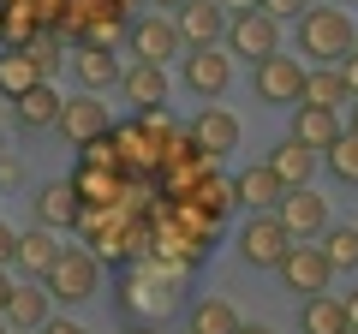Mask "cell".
Instances as JSON below:
<instances>
[{
	"instance_id": "f546056e",
	"label": "cell",
	"mask_w": 358,
	"mask_h": 334,
	"mask_svg": "<svg viewBox=\"0 0 358 334\" xmlns=\"http://www.w3.org/2000/svg\"><path fill=\"white\" fill-rule=\"evenodd\" d=\"M0 36H6V48H30V36H36V13H30V0H13V6L0 13Z\"/></svg>"
},
{
	"instance_id": "836d02e7",
	"label": "cell",
	"mask_w": 358,
	"mask_h": 334,
	"mask_svg": "<svg viewBox=\"0 0 358 334\" xmlns=\"http://www.w3.org/2000/svg\"><path fill=\"white\" fill-rule=\"evenodd\" d=\"M334 72H341V84H346V102H358V48L346 54V60L334 66Z\"/></svg>"
},
{
	"instance_id": "83f0119b",
	"label": "cell",
	"mask_w": 358,
	"mask_h": 334,
	"mask_svg": "<svg viewBox=\"0 0 358 334\" xmlns=\"http://www.w3.org/2000/svg\"><path fill=\"white\" fill-rule=\"evenodd\" d=\"M185 334H239V310H233L227 305V298H197V305H192V328H185Z\"/></svg>"
},
{
	"instance_id": "ac0fdd59",
	"label": "cell",
	"mask_w": 358,
	"mask_h": 334,
	"mask_svg": "<svg viewBox=\"0 0 358 334\" xmlns=\"http://www.w3.org/2000/svg\"><path fill=\"white\" fill-rule=\"evenodd\" d=\"M78 197H72V185L66 180H54V185H42L36 191V221H42V233H66V227H78Z\"/></svg>"
},
{
	"instance_id": "ee69618b",
	"label": "cell",
	"mask_w": 358,
	"mask_h": 334,
	"mask_svg": "<svg viewBox=\"0 0 358 334\" xmlns=\"http://www.w3.org/2000/svg\"><path fill=\"white\" fill-rule=\"evenodd\" d=\"M0 334H6V322H0Z\"/></svg>"
},
{
	"instance_id": "e575fe53",
	"label": "cell",
	"mask_w": 358,
	"mask_h": 334,
	"mask_svg": "<svg viewBox=\"0 0 358 334\" xmlns=\"http://www.w3.org/2000/svg\"><path fill=\"white\" fill-rule=\"evenodd\" d=\"M36 334H84V328H78V322L72 317H48V322H42V328Z\"/></svg>"
},
{
	"instance_id": "4fadbf2b",
	"label": "cell",
	"mask_w": 358,
	"mask_h": 334,
	"mask_svg": "<svg viewBox=\"0 0 358 334\" xmlns=\"http://www.w3.org/2000/svg\"><path fill=\"white\" fill-rule=\"evenodd\" d=\"M66 185H72L78 209H114L126 197V173H114V167H78Z\"/></svg>"
},
{
	"instance_id": "f6af8a7d",
	"label": "cell",
	"mask_w": 358,
	"mask_h": 334,
	"mask_svg": "<svg viewBox=\"0 0 358 334\" xmlns=\"http://www.w3.org/2000/svg\"><path fill=\"white\" fill-rule=\"evenodd\" d=\"M346 334H352V328H346Z\"/></svg>"
},
{
	"instance_id": "8fae6325",
	"label": "cell",
	"mask_w": 358,
	"mask_h": 334,
	"mask_svg": "<svg viewBox=\"0 0 358 334\" xmlns=\"http://www.w3.org/2000/svg\"><path fill=\"white\" fill-rule=\"evenodd\" d=\"M173 30H179L185 48H215V36L227 30V13H221L215 0H185L173 13Z\"/></svg>"
},
{
	"instance_id": "44dd1931",
	"label": "cell",
	"mask_w": 358,
	"mask_h": 334,
	"mask_svg": "<svg viewBox=\"0 0 358 334\" xmlns=\"http://www.w3.org/2000/svg\"><path fill=\"white\" fill-rule=\"evenodd\" d=\"M72 66H78V78H84V90L120 84V54H114V48H102V42H78Z\"/></svg>"
},
{
	"instance_id": "7a4b0ae2",
	"label": "cell",
	"mask_w": 358,
	"mask_h": 334,
	"mask_svg": "<svg viewBox=\"0 0 358 334\" xmlns=\"http://www.w3.org/2000/svg\"><path fill=\"white\" fill-rule=\"evenodd\" d=\"M185 305V293H179V275H167V269H131L126 275V298H120V310L126 317H143L138 328H155L150 317H167V310H179Z\"/></svg>"
},
{
	"instance_id": "7402d4cb",
	"label": "cell",
	"mask_w": 358,
	"mask_h": 334,
	"mask_svg": "<svg viewBox=\"0 0 358 334\" xmlns=\"http://www.w3.org/2000/svg\"><path fill=\"white\" fill-rule=\"evenodd\" d=\"M120 90L138 102V114H150V108L167 102V72L162 66H126V72H120Z\"/></svg>"
},
{
	"instance_id": "3957f363",
	"label": "cell",
	"mask_w": 358,
	"mask_h": 334,
	"mask_svg": "<svg viewBox=\"0 0 358 334\" xmlns=\"http://www.w3.org/2000/svg\"><path fill=\"white\" fill-rule=\"evenodd\" d=\"M42 293L60 298V305H84V298H96V286H102V263H96V251H78V245H60V257H54V269L42 275Z\"/></svg>"
},
{
	"instance_id": "d590c367",
	"label": "cell",
	"mask_w": 358,
	"mask_h": 334,
	"mask_svg": "<svg viewBox=\"0 0 358 334\" xmlns=\"http://www.w3.org/2000/svg\"><path fill=\"white\" fill-rule=\"evenodd\" d=\"M13 239H18V233L6 227V221H0V269H6V263H13Z\"/></svg>"
},
{
	"instance_id": "4dcf8cb0",
	"label": "cell",
	"mask_w": 358,
	"mask_h": 334,
	"mask_svg": "<svg viewBox=\"0 0 358 334\" xmlns=\"http://www.w3.org/2000/svg\"><path fill=\"white\" fill-rule=\"evenodd\" d=\"M322 161H329V173L334 180H346V185H358V138L352 131H341V138L322 150Z\"/></svg>"
},
{
	"instance_id": "d6986e66",
	"label": "cell",
	"mask_w": 358,
	"mask_h": 334,
	"mask_svg": "<svg viewBox=\"0 0 358 334\" xmlns=\"http://www.w3.org/2000/svg\"><path fill=\"white\" fill-rule=\"evenodd\" d=\"M341 131H346L341 114H322V108H293V143H305L310 155H322Z\"/></svg>"
},
{
	"instance_id": "1f68e13d",
	"label": "cell",
	"mask_w": 358,
	"mask_h": 334,
	"mask_svg": "<svg viewBox=\"0 0 358 334\" xmlns=\"http://www.w3.org/2000/svg\"><path fill=\"white\" fill-rule=\"evenodd\" d=\"M78 167H114V173H120V150H114V138L84 143V161H78Z\"/></svg>"
},
{
	"instance_id": "ba28073f",
	"label": "cell",
	"mask_w": 358,
	"mask_h": 334,
	"mask_svg": "<svg viewBox=\"0 0 358 334\" xmlns=\"http://www.w3.org/2000/svg\"><path fill=\"white\" fill-rule=\"evenodd\" d=\"M54 131H60V138H72V150H84V143L108 138V131H114V119H108V108L96 102V96H72V102H60Z\"/></svg>"
},
{
	"instance_id": "60d3db41",
	"label": "cell",
	"mask_w": 358,
	"mask_h": 334,
	"mask_svg": "<svg viewBox=\"0 0 358 334\" xmlns=\"http://www.w3.org/2000/svg\"><path fill=\"white\" fill-rule=\"evenodd\" d=\"M352 138H358V102H352Z\"/></svg>"
},
{
	"instance_id": "8992f818",
	"label": "cell",
	"mask_w": 358,
	"mask_h": 334,
	"mask_svg": "<svg viewBox=\"0 0 358 334\" xmlns=\"http://www.w3.org/2000/svg\"><path fill=\"white\" fill-rule=\"evenodd\" d=\"M227 42H233V54H239V60L263 66L268 54H281V24H275L268 13H233Z\"/></svg>"
},
{
	"instance_id": "5b68a950",
	"label": "cell",
	"mask_w": 358,
	"mask_h": 334,
	"mask_svg": "<svg viewBox=\"0 0 358 334\" xmlns=\"http://www.w3.org/2000/svg\"><path fill=\"white\" fill-rule=\"evenodd\" d=\"M287 251H293V239H287V227L275 215H251L239 227V257L251 263V269H281Z\"/></svg>"
},
{
	"instance_id": "9c48e42d",
	"label": "cell",
	"mask_w": 358,
	"mask_h": 334,
	"mask_svg": "<svg viewBox=\"0 0 358 334\" xmlns=\"http://www.w3.org/2000/svg\"><path fill=\"white\" fill-rule=\"evenodd\" d=\"M281 281L293 286V293L317 298V293H329L334 269H329V257H322L317 245H293V251H287V257H281Z\"/></svg>"
},
{
	"instance_id": "7c38bea8",
	"label": "cell",
	"mask_w": 358,
	"mask_h": 334,
	"mask_svg": "<svg viewBox=\"0 0 358 334\" xmlns=\"http://www.w3.org/2000/svg\"><path fill=\"white\" fill-rule=\"evenodd\" d=\"M179 48H185V42H179V30H173L167 13L131 24V54H138V66H167V54H179Z\"/></svg>"
},
{
	"instance_id": "9a60e30c",
	"label": "cell",
	"mask_w": 358,
	"mask_h": 334,
	"mask_svg": "<svg viewBox=\"0 0 358 334\" xmlns=\"http://www.w3.org/2000/svg\"><path fill=\"white\" fill-rule=\"evenodd\" d=\"M185 84L197 96H221L233 84V54H215V48H192L185 54Z\"/></svg>"
},
{
	"instance_id": "2e32d148",
	"label": "cell",
	"mask_w": 358,
	"mask_h": 334,
	"mask_svg": "<svg viewBox=\"0 0 358 334\" xmlns=\"http://www.w3.org/2000/svg\"><path fill=\"white\" fill-rule=\"evenodd\" d=\"M263 167L275 173V180H281V191H305V185H310V173H317V155H310L305 143H293V138H287V143H275V155H268Z\"/></svg>"
},
{
	"instance_id": "ab89813d",
	"label": "cell",
	"mask_w": 358,
	"mask_h": 334,
	"mask_svg": "<svg viewBox=\"0 0 358 334\" xmlns=\"http://www.w3.org/2000/svg\"><path fill=\"white\" fill-rule=\"evenodd\" d=\"M239 334H275V328H263V322H239Z\"/></svg>"
},
{
	"instance_id": "603a6c76",
	"label": "cell",
	"mask_w": 358,
	"mask_h": 334,
	"mask_svg": "<svg viewBox=\"0 0 358 334\" xmlns=\"http://www.w3.org/2000/svg\"><path fill=\"white\" fill-rule=\"evenodd\" d=\"M299 108H322V114H341L346 108V84L334 66H310L305 72V96H299Z\"/></svg>"
},
{
	"instance_id": "6da1fadb",
	"label": "cell",
	"mask_w": 358,
	"mask_h": 334,
	"mask_svg": "<svg viewBox=\"0 0 358 334\" xmlns=\"http://www.w3.org/2000/svg\"><path fill=\"white\" fill-rule=\"evenodd\" d=\"M358 48V30L341 6H305L299 13V54H310V66H341Z\"/></svg>"
},
{
	"instance_id": "d6a6232c",
	"label": "cell",
	"mask_w": 358,
	"mask_h": 334,
	"mask_svg": "<svg viewBox=\"0 0 358 334\" xmlns=\"http://www.w3.org/2000/svg\"><path fill=\"white\" fill-rule=\"evenodd\" d=\"M305 6H310V0H263L257 13H268V18H275V24H281V18H299V13H305Z\"/></svg>"
},
{
	"instance_id": "5bb4252c",
	"label": "cell",
	"mask_w": 358,
	"mask_h": 334,
	"mask_svg": "<svg viewBox=\"0 0 358 334\" xmlns=\"http://www.w3.org/2000/svg\"><path fill=\"white\" fill-rule=\"evenodd\" d=\"M233 203H245L251 209V215H275V203H281V180H275V173H268V167H245V173H233Z\"/></svg>"
},
{
	"instance_id": "e0dca14e",
	"label": "cell",
	"mask_w": 358,
	"mask_h": 334,
	"mask_svg": "<svg viewBox=\"0 0 358 334\" xmlns=\"http://www.w3.org/2000/svg\"><path fill=\"white\" fill-rule=\"evenodd\" d=\"M0 322H6V334H13V328L36 334L42 322H48V293H42V286H18V281H13V293H6V310H0Z\"/></svg>"
},
{
	"instance_id": "f1b7e54d",
	"label": "cell",
	"mask_w": 358,
	"mask_h": 334,
	"mask_svg": "<svg viewBox=\"0 0 358 334\" xmlns=\"http://www.w3.org/2000/svg\"><path fill=\"white\" fill-rule=\"evenodd\" d=\"M317 251L329 257V269H334V275H341V269H358V227H329Z\"/></svg>"
},
{
	"instance_id": "484cf974",
	"label": "cell",
	"mask_w": 358,
	"mask_h": 334,
	"mask_svg": "<svg viewBox=\"0 0 358 334\" xmlns=\"http://www.w3.org/2000/svg\"><path fill=\"white\" fill-rule=\"evenodd\" d=\"M54 257H60V245H54V233H42V227H30V233L13 239V263H24L30 275H48Z\"/></svg>"
},
{
	"instance_id": "30bf717a",
	"label": "cell",
	"mask_w": 358,
	"mask_h": 334,
	"mask_svg": "<svg viewBox=\"0 0 358 334\" xmlns=\"http://www.w3.org/2000/svg\"><path fill=\"white\" fill-rule=\"evenodd\" d=\"M239 138H245V131H239V119H233L227 108H203V114L192 119V138H185V143L203 150L209 161H221L227 150H239Z\"/></svg>"
},
{
	"instance_id": "52a82bcc",
	"label": "cell",
	"mask_w": 358,
	"mask_h": 334,
	"mask_svg": "<svg viewBox=\"0 0 358 334\" xmlns=\"http://www.w3.org/2000/svg\"><path fill=\"white\" fill-rule=\"evenodd\" d=\"M275 221L287 227V239H317V233H329V197H317V185L287 191L275 203Z\"/></svg>"
},
{
	"instance_id": "7bdbcfd3",
	"label": "cell",
	"mask_w": 358,
	"mask_h": 334,
	"mask_svg": "<svg viewBox=\"0 0 358 334\" xmlns=\"http://www.w3.org/2000/svg\"><path fill=\"white\" fill-rule=\"evenodd\" d=\"M131 334H162V328H131Z\"/></svg>"
},
{
	"instance_id": "f35d334b",
	"label": "cell",
	"mask_w": 358,
	"mask_h": 334,
	"mask_svg": "<svg viewBox=\"0 0 358 334\" xmlns=\"http://www.w3.org/2000/svg\"><path fill=\"white\" fill-rule=\"evenodd\" d=\"M6 293H13V275L0 269V310H6Z\"/></svg>"
},
{
	"instance_id": "4316f807",
	"label": "cell",
	"mask_w": 358,
	"mask_h": 334,
	"mask_svg": "<svg viewBox=\"0 0 358 334\" xmlns=\"http://www.w3.org/2000/svg\"><path fill=\"white\" fill-rule=\"evenodd\" d=\"M60 102H66V96L54 90V84H36V90L18 96V119H24L30 131H48L54 119H60Z\"/></svg>"
},
{
	"instance_id": "b9f144b4",
	"label": "cell",
	"mask_w": 358,
	"mask_h": 334,
	"mask_svg": "<svg viewBox=\"0 0 358 334\" xmlns=\"http://www.w3.org/2000/svg\"><path fill=\"white\" fill-rule=\"evenodd\" d=\"M155 6H185V0H155Z\"/></svg>"
},
{
	"instance_id": "8d00e7d4",
	"label": "cell",
	"mask_w": 358,
	"mask_h": 334,
	"mask_svg": "<svg viewBox=\"0 0 358 334\" xmlns=\"http://www.w3.org/2000/svg\"><path fill=\"white\" fill-rule=\"evenodd\" d=\"M341 310H346V328L358 334V293H346V298H341Z\"/></svg>"
},
{
	"instance_id": "ffe728a7",
	"label": "cell",
	"mask_w": 358,
	"mask_h": 334,
	"mask_svg": "<svg viewBox=\"0 0 358 334\" xmlns=\"http://www.w3.org/2000/svg\"><path fill=\"white\" fill-rule=\"evenodd\" d=\"M36 84H48V78H42V66H36V54L30 48H6L0 54V96H24V90H36Z\"/></svg>"
},
{
	"instance_id": "d4e9b609",
	"label": "cell",
	"mask_w": 358,
	"mask_h": 334,
	"mask_svg": "<svg viewBox=\"0 0 358 334\" xmlns=\"http://www.w3.org/2000/svg\"><path fill=\"white\" fill-rule=\"evenodd\" d=\"M299 328H305V334H346V310H341V298H334V293L305 298V305H299Z\"/></svg>"
},
{
	"instance_id": "cb8c5ba5",
	"label": "cell",
	"mask_w": 358,
	"mask_h": 334,
	"mask_svg": "<svg viewBox=\"0 0 358 334\" xmlns=\"http://www.w3.org/2000/svg\"><path fill=\"white\" fill-rule=\"evenodd\" d=\"M179 203H192L197 215H209V221H215V227H221V215H227V209H233V185L221 180V173H203V180H197L192 191L179 197Z\"/></svg>"
},
{
	"instance_id": "74e56055",
	"label": "cell",
	"mask_w": 358,
	"mask_h": 334,
	"mask_svg": "<svg viewBox=\"0 0 358 334\" xmlns=\"http://www.w3.org/2000/svg\"><path fill=\"white\" fill-rule=\"evenodd\" d=\"M215 6H221V13H227V6H233V13H257L263 0H215Z\"/></svg>"
},
{
	"instance_id": "277c9868",
	"label": "cell",
	"mask_w": 358,
	"mask_h": 334,
	"mask_svg": "<svg viewBox=\"0 0 358 334\" xmlns=\"http://www.w3.org/2000/svg\"><path fill=\"white\" fill-rule=\"evenodd\" d=\"M251 90H257V102L299 108V96H305V66H299L293 54H268V60L251 72Z\"/></svg>"
}]
</instances>
